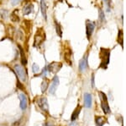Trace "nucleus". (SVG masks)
<instances>
[{
  "label": "nucleus",
  "instance_id": "18",
  "mask_svg": "<svg viewBox=\"0 0 126 126\" xmlns=\"http://www.w3.org/2000/svg\"><path fill=\"white\" fill-rule=\"evenodd\" d=\"M10 19H11V20L13 22H18L19 20V15L15 13V11H14L13 13L11 14V15H10Z\"/></svg>",
  "mask_w": 126,
  "mask_h": 126
},
{
  "label": "nucleus",
  "instance_id": "20",
  "mask_svg": "<svg viewBox=\"0 0 126 126\" xmlns=\"http://www.w3.org/2000/svg\"><path fill=\"white\" fill-rule=\"evenodd\" d=\"M99 20H100L101 22H103L105 21V15H104V13L103 12V10H99Z\"/></svg>",
  "mask_w": 126,
  "mask_h": 126
},
{
  "label": "nucleus",
  "instance_id": "9",
  "mask_svg": "<svg viewBox=\"0 0 126 126\" xmlns=\"http://www.w3.org/2000/svg\"><path fill=\"white\" fill-rule=\"evenodd\" d=\"M19 97V101H20V108H21L22 110H25L28 106L27 97H26V96L24 93H20Z\"/></svg>",
  "mask_w": 126,
  "mask_h": 126
},
{
  "label": "nucleus",
  "instance_id": "7",
  "mask_svg": "<svg viewBox=\"0 0 126 126\" xmlns=\"http://www.w3.org/2000/svg\"><path fill=\"white\" fill-rule=\"evenodd\" d=\"M94 28H95L94 23L87 20V24H86V34H87V37L88 40L91 38V36H92L93 30H94Z\"/></svg>",
  "mask_w": 126,
  "mask_h": 126
},
{
  "label": "nucleus",
  "instance_id": "17",
  "mask_svg": "<svg viewBox=\"0 0 126 126\" xmlns=\"http://www.w3.org/2000/svg\"><path fill=\"white\" fill-rule=\"evenodd\" d=\"M48 86H49V81L47 80H44L43 81H42V83H41V91H42V93L46 92V91L47 90Z\"/></svg>",
  "mask_w": 126,
  "mask_h": 126
},
{
  "label": "nucleus",
  "instance_id": "11",
  "mask_svg": "<svg viewBox=\"0 0 126 126\" xmlns=\"http://www.w3.org/2000/svg\"><path fill=\"white\" fill-rule=\"evenodd\" d=\"M87 69V56H84L79 63V70L84 72Z\"/></svg>",
  "mask_w": 126,
  "mask_h": 126
},
{
  "label": "nucleus",
  "instance_id": "25",
  "mask_svg": "<svg viewBox=\"0 0 126 126\" xmlns=\"http://www.w3.org/2000/svg\"><path fill=\"white\" fill-rule=\"evenodd\" d=\"M0 4H1V1H0Z\"/></svg>",
  "mask_w": 126,
  "mask_h": 126
},
{
  "label": "nucleus",
  "instance_id": "19",
  "mask_svg": "<svg viewBox=\"0 0 126 126\" xmlns=\"http://www.w3.org/2000/svg\"><path fill=\"white\" fill-rule=\"evenodd\" d=\"M55 25H56V33L58 34L59 36H62V30L61 29V25L60 24L57 23L56 21H55Z\"/></svg>",
  "mask_w": 126,
  "mask_h": 126
},
{
  "label": "nucleus",
  "instance_id": "3",
  "mask_svg": "<svg viewBox=\"0 0 126 126\" xmlns=\"http://www.w3.org/2000/svg\"><path fill=\"white\" fill-rule=\"evenodd\" d=\"M34 101L42 111L45 113H49V105L47 102V99L46 97H37L36 99H34Z\"/></svg>",
  "mask_w": 126,
  "mask_h": 126
},
{
  "label": "nucleus",
  "instance_id": "2",
  "mask_svg": "<svg viewBox=\"0 0 126 126\" xmlns=\"http://www.w3.org/2000/svg\"><path fill=\"white\" fill-rule=\"evenodd\" d=\"M99 97H100L101 100V107H102V109L103 111V113L105 114L110 113V108H109V103H108V98L106 97V95L103 92V91H99Z\"/></svg>",
  "mask_w": 126,
  "mask_h": 126
},
{
  "label": "nucleus",
  "instance_id": "10",
  "mask_svg": "<svg viewBox=\"0 0 126 126\" xmlns=\"http://www.w3.org/2000/svg\"><path fill=\"white\" fill-rule=\"evenodd\" d=\"M40 12L41 15L45 20H47V7H46V0H40Z\"/></svg>",
  "mask_w": 126,
  "mask_h": 126
},
{
  "label": "nucleus",
  "instance_id": "6",
  "mask_svg": "<svg viewBox=\"0 0 126 126\" xmlns=\"http://www.w3.org/2000/svg\"><path fill=\"white\" fill-rule=\"evenodd\" d=\"M62 67V63H58V62H53L50 63L47 67V70L49 72L52 73V74H56L59 70H61V68Z\"/></svg>",
  "mask_w": 126,
  "mask_h": 126
},
{
  "label": "nucleus",
  "instance_id": "12",
  "mask_svg": "<svg viewBox=\"0 0 126 126\" xmlns=\"http://www.w3.org/2000/svg\"><path fill=\"white\" fill-rule=\"evenodd\" d=\"M84 104L87 108H90L92 107V95L89 93L84 95Z\"/></svg>",
  "mask_w": 126,
  "mask_h": 126
},
{
  "label": "nucleus",
  "instance_id": "8",
  "mask_svg": "<svg viewBox=\"0 0 126 126\" xmlns=\"http://www.w3.org/2000/svg\"><path fill=\"white\" fill-rule=\"evenodd\" d=\"M58 86H59V78H58V76H56L53 78V80H52L51 86L49 88V92H50V94L54 95L55 93H56V89H57Z\"/></svg>",
  "mask_w": 126,
  "mask_h": 126
},
{
  "label": "nucleus",
  "instance_id": "14",
  "mask_svg": "<svg viewBox=\"0 0 126 126\" xmlns=\"http://www.w3.org/2000/svg\"><path fill=\"white\" fill-rule=\"evenodd\" d=\"M107 122V119L103 117H96L95 118V124L96 126H103Z\"/></svg>",
  "mask_w": 126,
  "mask_h": 126
},
{
  "label": "nucleus",
  "instance_id": "13",
  "mask_svg": "<svg viewBox=\"0 0 126 126\" xmlns=\"http://www.w3.org/2000/svg\"><path fill=\"white\" fill-rule=\"evenodd\" d=\"M19 49L20 52V57H21V63L23 65H26L27 64V58H26L25 53H24V51L23 48H21V46L19 45Z\"/></svg>",
  "mask_w": 126,
  "mask_h": 126
},
{
  "label": "nucleus",
  "instance_id": "5",
  "mask_svg": "<svg viewBox=\"0 0 126 126\" xmlns=\"http://www.w3.org/2000/svg\"><path fill=\"white\" fill-rule=\"evenodd\" d=\"M14 69H15V73L17 74V76L19 77V80L22 81H25L26 80V72L23 67L20 66L19 64H16V65H15V67H14Z\"/></svg>",
  "mask_w": 126,
  "mask_h": 126
},
{
  "label": "nucleus",
  "instance_id": "15",
  "mask_svg": "<svg viewBox=\"0 0 126 126\" xmlns=\"http://www.w3.org/2000/svg\"><path fill=\"white\" fill-rule=\"evenodd\" d=\"M81 109H82V108H81L80 106H78V107L75 109L74 112H73V113H72V118H71L72 121H75L77 119H78L79 113H80V112H81Z\"/></svg>",
  "mask_w": 126,
  "mask_h": 126
},
{
  "label": "nucleus",
  "instance_id": "4",
  "mask_svg": "<svg viewBox=\"0 0 126 126\" xmlns=\"http://www.w3.org/2000/svg\"><path fill=\"white\" fill-rule=\"evenodd\" d=\"M102 51V64H101V68L107 69L108 64H109V59H110V51L108 49H101Z\"/></svg>",
  "mask_w": 126,
  "mask_h": 126
},
{
  "label": "nucleus",
  "instance_id": "22",
  "mask_svg": "<svg viewBox=\"0 0 126 126\" xmlns=\"http://www.w3.org/2000/svg\"><path fill=\"white\" fill-rule=\"evenodd\" d=\"M21 1H22V0H11V3H12V5H13V6H16V5L19 4Z\"/></svg>",
  "mask_w": 126,
  "mask_h": 126
},
{
  "label": "nucleus",
  "instance_id": "1",
  "mask_svg": "<svg viewBox=\"0 0 126 126\" xmlns=\"http://www.w3.org/2000/svg\"><path fill=\"white\" fill-rule=\"evenodd\" d=\"M45 32L43 29H38L37 31H36V34L34 35V46L35 48H39V47L41 45L42 42H44L45 40Z\"/></svg>",
  "mask_w": 126,
  "mask_h": 126
},
{
  "label": "nucleus",
  "instance_id": "24",
  "mask_svg": "<svg viewBox=\"0 0 126 126\" xmlns=\"http://www.w3.org/2000/svg\"><path fill=\"white\" fill-rule=\"evenodd\" d=\"M44 126H55V125H52V124H50V123H46V124H45Z\"/></svg>",
  "mask_w": 126,
  "mask_h": 126
},
{
  "label": "nucleus",
  "instance_id": "21",
  "mask_svg": "<svg viewBox=\"0 0 126 126\" xmlns=\"http://www.w3.org/2000/svg\"><path fill=\"white\" fill-rule=\"evenodd\" d=\"M32 70H33V72L34 74H37V73L40 71V68H39V66H38V64H34L33 66H32Z\"/></svg>",
  "mask_w": 126,
  "mask_h": 126
},
{
  "label": "nucleus",
  "instance_id": "23",
  "mask_svg": "<svg viewBox=\"0 0 126 126\" xmlns=\"http://www.w3.org/2000/svg\"><path fill=\"white\" fill-rule=\"evenodd\" d=\"M92 86L93 87L94 86V76H93V75L92 76Z\"/></svg>",
  "mask_w": 126,
  "mask_h": 126
},
{
  "label": "nucleus",
  "instance_id": "16",
  "mask_svg": "<svg viewBox=\"0 0 126 126\" xmlns=\"http://www.w3.org/2000/svg\"><path fill=\"white\" fill-rule=\"evenodd\" d=\"M33 11V5L31 4V3H30V4L26 5L25 7L23 9V12L24 15H30V14H31V12Z\"/></svg>",
  "mask_w": 126,
  "mask_h": 126
}]
</instances>
